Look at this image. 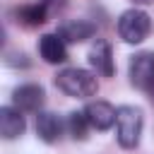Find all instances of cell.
Returning <instances> with one entry per match:
<instances>
[{
    "label": "cell",
    "mask_w": 154,
    "mask_h": 154,
    "mask_svg": "<svg viewBox=\"0 0 154 154\" xmlns=\"http://www.w3.org/2000/svg\"><path fill=\"white\" fill-rule=\"evenodd\" d=\"M55 87L72 99H87V96H94L99 91L96 77L82 67H63L55 75Z\"/></svg>",
    "instance_id": "obj_1"
},
{
    "label": "cell",
    "mask_w": 154,
    "mask_h": 154,
    "mask_svg": "<svg viewBox=\"0 0 154 154\" xmlns=\"http://www.w3.org/2000/svg\"><path fill=\"white\" fill-rule=\"evenodd\" d=\"M144 128V116L137 106H120L116 113V140L123 149H135L140 144Z\"/></svg>",
    "instance_id": "obj_2"
},
{
    "label": "cell",
    "mask_w": 154,
    "mask_h": 154,
    "mask_svg": "<svg viewBox=\"0 0 154 154\" xmlns=\"http://www.w3.org/2000/svg\"><path fill=\"white\" fill-rule=\"evenodd\" d=\"M149 29H152V19L144 10L132 7L118 17V36L125 43H142L149 36Z\"/></svg>",
    "instance_id": "obj_3"
},
{
    "label": "cell",
    "mask_w": 154,
    "mask_h": 154,
    "mask_svg": "<svg viewBox=\"0 0 154 154\" xmlns=\"http://www.w3.org/2000/svg\"><path fill=\"white\" fill-rule=\"evenodd\" d=\"M128 75H130V84L152 94V101H154V53L152 51L135 53L130 58Z\"/></svg>",
    "instance_id": "obj_4"
},
{
    "label": "cell",
    "mask_w": 154,
    "mask_h": 154,
    "mask_svg": "<svg viewBox=\"0 0 154 154\" xmlns=\"http://www.w3.org/2000/svg\"><path fill=\"white\" fill-rule=\"evenodd\" d=\"M46 101V91L41 84H19L12 91V106L22 113H38Z\"/></svg>",
    "instance_id": "obj_5"
},
{
    "label": "cell",
    "mask_w": 154,
    "mask_h": 154,
    "mask_svg": "<svg viewBox=\"0 0 154 154\" xmlns=\"http://www.w3.org/2000/svg\"><path fill=\"white\" fill-rule=\"evenodd\" d=\"M89 65L103 75V77H113L116 75V63H113V48L108 41L103 38H96L94 46L89 48Z\"/></svg>",
    "instance_id": "obj_6"
},
{
    "label": "cell",
    "mask_w": 154,
    "mask_h": 154,
    "mask_svg": "<svg viewBox=\"0 0 154 154\" xmlns=\"http://www.w3.org/2000/svg\"><path fill=\"white\" fill-rule=\"evenodd\" d=\"M63 120L58 113H51V111H38L36 116V135L41 142L46 144H55L60 137H63Z\"/></svg>",
    "instance_id": "obj_7"
},
{
    "label": "cell",
    "mask_w": 154,
    "mask_h": 154,
    "mask_svg": "<svg viewBox=\"0 0 154 154\" xmlns=\"http://www.w3.org/2000/svg\"><path fill=\"white\" fill-rule=\"evenodd\" d=\"M38 53L46 63L51 65H58V63H65L67 60V46H65V38L55 31V34H43L38 38Z\"/></svg>",
    "instance_id": "obj_8"
},
{
    "label": "cell",
    "mask_w": 154,
    "mask_h": 154,
    "mask_svg": "<svg viewBox=\"0 0 154 154\" xmlns=\"http://www.w3.org/2000/svg\"><path fill=\"white\" fill-rule=\"evenodd\" d=\"M84 113H87V118H89V123H91L94 130H108V128L116 123L118 108H113L108 101L96 99V101H89V103H87Z\"/></svg>",
    "instance_id": "obj_9"
},
{
    "label": "cell",
    "mask_w": 154,
    "mask_h": 154,
    "mask_svg": "<svg viewBox=\"0 0 154 154\" xmlns=\"http://www.w3.org/2000/svg\"><path fill=\"white\" fill-rule=\"evenodd\" d=\"M24 130H26V120H24L22 111L14 106H2L0 108V135L5 140H14Z\"/></svg>",
    "instance_id": "obj_10"
},
{
    "label": "cell",
    "mask_w": 154,
    "mask_h": 154,
    "mask_svg": "<svg viewBox=\"0 0 154 154\" xmlns=\"http://www.w3.org/2000/svg\"><path fill=\"white\" fill-rule=\"evenodd\" d=\"M58 34L67 41V43H82L87 38H91L96 34V26L87 19H67L58 26Z\"/></svg>",
    "instance_id": "obj_11"
},
{
    "label": "cell",
    "mask_w": 154,
    "mask_h": 154,
    "mask_svg": "<svg viewBox=\"0 0 154 154\" xmlns=\"http://www.w3.org/2000/svg\"><path fill=\"white\" fill-rule=\"evenodd\" d=\"M51 10L38 0V2H31V5H22L17 7V19L24 24V26H41L46 19H48Z\"/></svg>",
    "instance_id": "obj_12"
},
{
    "label": "cell",
    "mask_w": 154,
    "mask_h": 154,
    "mask_svg": "<svg viewBox=\"0 0 154 154\" xmlns=\"http://www.w3.org/2000/svg\"><path fill=\"white\" fill-rule=\"evenodd\" d=\"M67 132L72 135V140H87L89 137V130H91V123L87 118L84 111H72L67 116Z\"/></svg>",
    "instance_id": "obj_13"
},
{
    "label": "cell",
    "mask_w": 154,
    "mask_h": 154,
    "mask_svg": "<svg viewBox=\"0 0 154 154\" xmlns=\"http://www.w3.org/2000/svg\"><path fill=\"white\" fill-rule=\"evenodd\" d=\"M41 2H43V5H46L51 12H55V10H63V7H65V0H41Z\"/></svg>",
    "instance_id": "obj_14"
},
{
    "label": "cell",
    "mask_w": 154,
    "mask_h": 154,
    "mask_svg": "<svg viewBox=\"0 0 154 154\" xmlns=\"http://www.w3.org/2000/svg\"><path fill=\"white\" fill-rule=\"evenodd\" d=\"M135 2H142V5H147V2H154V0H135Z\"/></svg>",
    "instance_id": "obj_15"
}]
</instances>
